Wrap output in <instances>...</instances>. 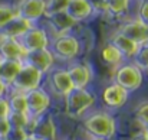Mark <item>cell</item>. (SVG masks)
Listing matches in <instances>:
<instances>
[{
	"label": "cell",
	"mask_w": 148,
	"mask_h": 140,
	"mask_svg": "<svg viewBox=\"0 0 148 140\" xmlns=\"http://www.w3.org/2000/svg\"><path fill=\"white\" fill-rule=\"evenodd\" d=\"M130 0H105V10L112 15H121L128 9Z\"/></svg>",
	"instance_id": "obj_25"
},
{
	"label": "cell",
	"mask_w": 148,
	"mask_h": 140,
	"mask_svg": "<svg viewBox=\"0 0 148 140\" xmlns=\"http://www.w3.org/2000/svg\"><path fill=\"white\" fill-rule=\"evenodd\" d=\"M85 129L98 140L109 139L115 133V120L106 113H95L85 120Z\"/></svg>",
	"instance_id": "obj_1"
},
{
	"label": "cell",
	"mask_w": 148,
	"mask_h": 140,
	"mask_svg": "<svg viewBox=\"0 0 148 140\" xmlns=\"http://www.w3.org/2000/svg\"><path fill=\"white\" fill-rule=\"evenodd\" d=\"M30 134L40 140H55V137H56V127H55L53 120L50 117L36 119Z\"/></svg>",
	"instance_id": "obj_15"
},
{
	"label": "cell",
	"mask_w": 148,
	"mask_h": 140,
	"mask_svg": "<svg viewBox=\"0 0 148 140\" xmlns=\"http://www.w3.org/2000/svg\"><path fill=\"white\" fill-rule=\"evenodd\" d=\"M0 140H7V139H6V137H1V139H0Z\"/></svg>",
	"instance_id": "obj_37"
},
{
	"label": "cell",
	"mask_w": 148,
	"mask_h": 140,
	"mask_svg": "<svg viewBox=\"0 0 148 140\" xmlns=\"http://www.w3.org/2000/svg\"><path fill=\"white\" fill-rule=\"evenodd\" d=\"M23 64L25 65H29L32 68H35L36 71H39L40 74L46 72L52 67L53 64V55L49 49H38V51H32V52H27L25 56H23Z\"/></svg>",
	"instance_id": "obj_9"
},
{
	"label": "cell",
	"mask_w": 148,
	"mask_h": 140,
	"mask_svg": "<svg viewBox=\"0 0 148 140\" xmlns=\"http://www.w3.org/2000/svg\"><path fill=\"white\" fill-rule=\"evenodd\" d=\"M17 41L26 53L32 52V51H38V49H46L49 45L46 32L39 28H30L26 33H23L20 38H17Z\"/></svg>",
	"instance_id": "obj_7"
},
{
	"label": "cell",
	"mask_w": 148,
	"mask_h": 140,
	"mask_svg": "<svg viewBox=\"0 0 148 140\" xmlns=\"http://www.w3.org/2000/svg\"><path fill=\"white\" fill-rule=\"evenodd\" d=\"M132 140H148V134L145 132H141V133H138L137 136H134Z\"/></svg>",
	"instance_id": "obj_33"
},
{
	"label": "cell",
	"mask_w": 148,
	"mask_h": 140,
	"mask_svg": "<svg viewBox=\"0 0 148 140\" xmlns=\"http://www.w3.org/2000/svg\"><path fill=\"white\" fill-rule=\"evenodd\" d=\"M118 33H121L127 39L132 41L138 46L148 42V28H145L144 25H141L138 20H131V22L124 23L119 28Z\"/></svg>",
	"instance_id": "obj_10"
},
{
	"label": "cell",
	"mask_w": 148,
	"mask_h": 140,
	"mask_svg": "<svg viewBox=\"0 0 148 140\" xmlns=\"http://www.w3.org/2000/svg\"><path fill=\"white\" fill-rule=\"evenodd\" d=\"M138 22L148 28V0H143L138 7Z\"/></svg>",
	"instance_id": "obj_28"
},
{
	"label": "cell",
	"mask_w": 148,
	"mask_h": 140,
	"mask_svg": "<svg viewBox=\"0 0 148 140\" xmlns=\"http://www.w3.org/2000/svg\"><path fill=\"white\" fill-rule=\"evenodd\" d=\"M10 113V108H9V103L6 98H0V119H6Z\"/></svg>",
	"instance_id": "obj_31"
},
{
	"label": "cell",
	"mask_w": 148,
	"mask_h": 140,
	"mask_svg": "<svg viewBox=\"0 0 148 140\" xmlns=\"http://www.w3.org/2000/svg\"><path fill=\"white\" fill-rule=\"evenodd\" d=\"M26 97V114L29 117V120H36L39 119L49 107L50 104V97L46 94V91L36 88L32 90L29 93H25Z\"/></svg>",
	"instance_id": "obj_5"
},
{
	"label": "cell",
	"mask_w": 148,
	"mask_h": 140,
	"mask_svg": "<svg viewBox=\"0 0 148 140\" xmlns=\"http://www.w3.org/2000/svg\"><path fill=\"white\" fill-rule=\"evenodd\" d=\"M122 58H124V56L121 55V52L114 46L111 42H109V44H106L105 46L102 48V59H103L108 65L116 67V65H119V64H121Z\"/></svg>",
	"instance_id": "obj_21"
},
{
	"label": "cell",
	"mask_w": 148,
	"mask_h": 140,
	"mask_svg": "<svg viewBox=\"0 0 148 140\" xmlns=\"http://www.w3.org/2000/svg\"><path fill=\"white\" fill-rule=\"evenodd\" d=\"M114 81L116 85L128 91H135L143 84V72L140 68H137L134 64L121 65L116 68L114 74Z\"/></svg>",
	"instance_id": "obj_3"
},
{
	"label": "cell",
	"mask_w": 148,
	"mask_h": 140,
	"mask_svg": "<svg viewBox=\"0 0 148 140\" xmlns=\"http://www.w3.org/2000/svg\"><path fill=\"white\" fill-rule=\"evenodd\" d=\"M144 127H145V130H144V132H145V133H147V134H148V123H147V124H145V126H144Z\"/></svg>",
	"instance_id": "obj_36"
},
{
	"label": "cell",
	"mask_w": 148,
	"mask_h": 140,
	"mask_svg": "<svg viewBox=\"0 0 148 140\" xmlns=\"http://www.w3.org/2000/svg\"><path fill=\"white\" fill-rule=\"evenodd\" d=\"M40 80H42V74L39 71H36L35 68L29 67V65H25L22 67V69L17 72V75L13 78L12 81V87L17 91V93H29L32 90H36L39 88V84H40Z\"/></svg>",
	"instance_id": "obj_4"
},
{
	"label": "cell",
	"mask_w": 148,
	"mask_h": 140,
	"mask_svg": "<svg viewBox=\"0 0 148 140\" xmlns=\"http://www.w3.org/2000/svg\"><path fill=\"white\" fill-rule=\"evenodd\" d=\"M66 15L75 20V22H81L86 17H89L92 15V6L89 4L88 0H71L65 9Z\"/></svg>",
	"instance_id": "obj_14"
},
{
	"label": "cell",
	"mask_w": 148,
	"mask_h": 140,
	"mask_svg": "<svg viewBox=\"0 0 148 140\" xmlns=\"http://www.w3.org/2000/svg\"><path fill=\"white\" fill-rule=\"evenodd\" d=\"M46 0H20L16 7V16L33 23L45 15Z\"/></svg>",
	"instance_id": "obj_8"
},
{
	"label": "cell",
	"mask_w": 148,
	"mask_h": 140,
	"mask_svg": "<svg viewBox=\"0 0 148 140\" xmlns=\"http://www.w3.org/2000/svg\"><path fill=\"white\" fill-rule=\"evenodd\" d=\"M26 140H40V139H38V137H35V136H32V134H29V136L26 137Z\"/></svg>",
	"instance_id": "obj_35"
},
{
	"label": "cell",
	"mask_w": 148,
	"mask_h": 140,
	"mask_svg": "<svg viewBox=\"0 0 148 140\" xmlns=\"http://www.w3.org/2000/svg\"><path fill=\"white\" fill-rule=\"evenodd\" d=\"M102 98H103V101H105V104L108 107L116 108V107H121V105H124L127 103L128 93L124 88H121L119 85L112 84V85L105 88V91L102 94Z\"/></svg>",
	"instance_id": "obj_16"
},
{
	"label": "cell",
	"mask_w": 148,
	"mask_h": 140,
	"mask_svg": "<svg viewBox=\"0 0 148 140\" xmlns=\"http://www.w3.org/2000/svg\"><path fill=\"white\" fill-rule=\"evenodd\" d=\"M0 65H1V58H0Z\"/></svg>",
	"instance_id": "obj_38"
},
{
	"label": "cell",
	"mask_w": 148,
	"mask_h": 140,
	"mask_svg": "<svg viewBox=\"0 0 148 140\" xmlns=\"http://www.w3.org/2000/svg\"><path fill=\"white\" fill-rule=\"evenodd\" d=\"M9 130H10V124H9L7 119H0V139L6 137Z\"/></svg>",
	"instance_id": "obj_32"
},
{
	"label": "cell",
	"mask_w": 148,
	"mask_h": 140,
	"mask_svg": "<svg viewBox=\"0 0 148 140\" xmlns=\"http://www.w3.org/2000/svg\"><path fill=\"white\" fill-rule=\"evenodd\" d=\"M29 134L26 133L25 129H10L6 139L7 140H26Z\"/></svg>",
	"instance_id": "obj_30"
},
{
	"label": "cell",
	"mask_w": 148,
	"mask_h": 140,
	"mask_svg": "<svg viewBox=\"0 0 148 140\" xmlns=\"http://www.w3.org/2000/svg\"><path fill=\"white\" fill-rule=\"evenodd\" d=\"M52 55L53 58H59V59H72L78 55L79 52V42L76 41V38L71 36V35H60L55 39L53 46H52Z\"/></svg>",
	"instance_id": "obj_6"
},
{
	"label": "cell",
	"mask_w": 148,
	"mask_h": 140,
	"mask_svg": "<svg viewBox=\"0 0 148 140\" xmlns=\"http://www.w3.org/2000/svg\"><path fill=\"white\" fill-rule=\"evenodd\" d=\"M111 44L121 52L122 56H127V58L134 56L135 52H137V49H138V45H137V44H134L132 41L127 39V38L122 36L121 33L114 35L112 39H111Z\"/></svg>",
	"instance_id": "obj_20"
},
{
	"label": "cell",
	"mask_w": 148,
	"mask_h": 140,
	"mask_svg": "<svg viewBox=\"0 0 148 140\" xmlns=\"http://www.w3.org/2000/svg\"><path fill=\"white\" fill-rule=\"evenodd\" d=\"M16 16V10L7 4H0V28Z\"/></svg>",
	"instance_id": "obj_27"
},
{
	"label": "cell",
	"mask_w": 148,
	"mask_h": 140,
	"mask_svg": "<svg viewBox=\"0 0 148 140\" xmlns=\"http://www.w3.org/2000/svg\"><path fill=\"white\" fill-rule=\"evenodd\" d=\"M71 0H48L46 1V7H45V15L50 16L53 13H59V12H65L68 3Z\"/></svg>",
	"instance_id": "obj_26"
},
{
	"label": "cell",
	"mask_w": 148,
	"mask_h": 140,
	"mask_svg": "<svg viewBox=\"0 0 148 140\" xmlns=\"http://www.w3.org/2000/svg\"><path fill=\"white\" fill-rule=\"evenodd\" d=\"M25 49L13 38H0V58L1 59H23Z\"/></svg>",
	"instance_id": "obj_13"
},
{
	"label": "cell",
	"mask_w": 148,
	"mask_h": 140,
	"mask_svg": "<svg viewBox=\"0 0 148 140\" xmlns=\"http://www.w3.org/2000/svg\"><path fill=\"white\" fill-rule=\"evenodd\" d=\"M9 108L10 111L13 113H22V114H26V97H25V93H16L13 94L9 100Z\"/></svg>",
	"instance_id": "obj_22"
},
{
	"label": "cell",
	"mask_w": 148,
	"mask_h": 140,
	"mask_svg": "<svg viewBox=\"0 0 148 140\" xmlns=\"http://www.w3.org/2000/svg\"><path fill=\"white\" fill-rule=\"evenodd\" d=\"M135 116H137V119H138L140 123H143L144 126L147 124L148 123V101L147 103H141V104L137 107Z\"/></svg>",
	"instance_id": "obj_29"
},
{
	"label": "cell",
	"mask_w": 148,
	"mask_h": 140,
	"mask_svg": "<svg viewBox=\"0 0 148 140\" xmlns=\"http://www.w3.org/2000/svg\"><path fill=\"white\" fill-rule=\"evenodd\" d=\"M50 85H52V90L56 94H59V95H66L73 88L66 69H56V71H53V74L50 77Z\"/></svg>",
	"instance_id": "obj_19"
},
{
	"label": "cell",
	"mask_w": 148,
	"mask_h": 140,
	"mask_svg": "<svg viewBox=\"0 0 148 140\" xmlns=\"http://www.w3.org/2000/svg\"><path fill=\"white\" fill-rule=\"evenodd\" d=\"M6 119H7L9 124H10V129H26V126L30 123L27 114H22V113L10 111Z\"/></svg>",
	"instance_id": "obj_23"
},
{
	"label": "cell",
	"mask_w": 148,
	"mask_h": 140,
	"mask_svg": "<svg viewBox=\"0 0 148 140\" xmlns=\"http://www.w3.org/2000/svg\"><path fill=\"white\" fill-rule=\"evenodd\" d=\"M134 65L140 69H148V42L138 46L134 55Z\"/></svg>",
	"instance_id": "obj_24"
},
{
	"label": "cell",
	"mask_w": 148,
	"mask_h": 140,
	"mask_svg": "<svg viewBox=\"0 0 148 140\" xmlns=\"http://www.w3.org/2000/svg\"><path fill=\"white\" fill-rule=\"evenodd\" d=\"M6 88H7V87L0 81V98H3V94H4V91H6Z\"/></svg>",
	"instance_id": "obj_34"
},
{
	"label": "cell",
	"mask_w": 148,
	"mask_h": 140,
	"mask_svg": "<svg viewBox=\"0 0 148 140\" xmlns=\"http://www.w3.org/2000/svg\"><path fill=\"white\" fill-rule=\"evenodd\" d=\"M48 17H49V23H50V26H52V30H53L58 36L66 35V32L71 30V29L76 25V22L72 20V19L66 15V12L53 13V15H50Z\"/></svg>",
	"instance_id": "obj_18"
},
{
	"label": "cell",
	"mask_w": 148,
	"mask_h": 140,
	"mask_svg": "<svg viewBox=\"0 0 148 140\" xmlns=\"http://www.w3.org/2000/svg\"><path fill=\"white\" fill-rule=\"evenodd\" d=\"M23 61L22 59H1L0 65V81L7 87L12 84L13 78L22 69Z\"/></svg>",
	"instance_id": "obj_17"
},
{
	"label": "cell",
	"mask_w": 148,
	"mask_h": 140,
	"mask_svg": "<svg viewBox=\"0 0 148 140\" xmlns=\"http://www.w3.org/2000/svg\"><path fill=\"white\" fill-rule=\"evenodd\" d=\"M32 28V23L19 17V16H14L12 20H9L4 26L0 28V38H13V39H17L20 38L23 33H26L29 29Z\"/></svg>",
	"instance_id": "obj_11"
},
{
	"label": "cell",
	"mask_w": 148,
	"mask_h": 140,
	"mask_svg": "<svg viewBox=\"0 0 148 140\" xmlns=\"http://www.w3.org/2000/svg\"><path fill=\"white\" fill-rule=\"evenodd\" d=\"M73 88H85L91 81V69L84 64H72L66 69Z\"/></svg>",
	"instance_id": "obj_12"
},
{
	"label": "cell",
	"mask_w": 148,
	"mask_h": 140,
	"mask_svg": "<svg viewBox=\"0 0 148 140\" xmlns=\"http://www.w3.org/2000/svg\"><path fill=\"white\" fill-rule=\"evenodd\" d=\"M65 97H66V114L69 117L82 116L95 103V97L85 88H72Z\"/></svg>",
	"instance_id": "obj_2"
}]
</instances>
